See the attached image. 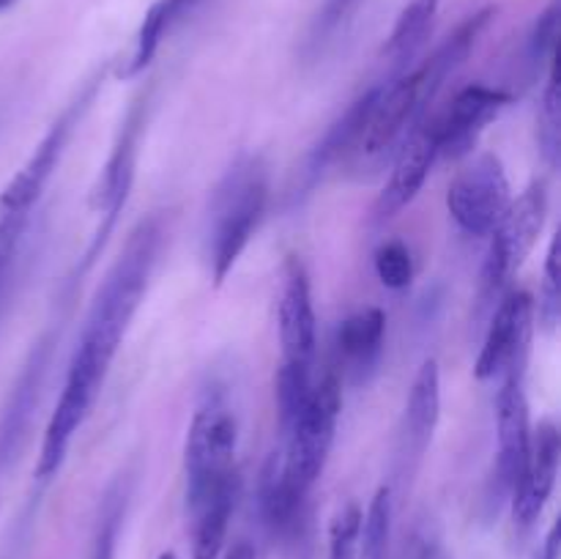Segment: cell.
<instances>
[{
    "label": "cell",
    "instance_id": "cell-1",
    "mask_svg": "<svg viewBox=\"0 0 561 559\" xmlns=\"http://www.w3.org/2000/svg\"><path fill=\"white\" fill-rule=\"evenodd\" d=\"M164 241V219L159 214L140 219L126 239L124 250L99 285L85 316L80 343L71 354L69 370L104 384L118 354L124 334L146 296Z\"/></svg>",
    "mask_w": 561,
    "mask_h": 559
},
{
    "label": "cell",
    "instance_id": "cell-2",
    "mask_svg": "<svg viewBox=\"0 0 561 559\" xmlns=\"http://www.w3.org/2000/svg\"><path fill=\"white\" fill-rule=\"evenodd\" d=\"M268 203V170L255 153H241L219 181L208 214V258L214 285H222L255 236Z\"/></svg>",
    "mask_w": 561,
    "mask_h": 559
},
{
    "label": "cell",
    "instance_id": "cell-3",
    "mask_svg": "<svg viewBox=\"0 0 561 559\" xmlns=\"http://www.w3.org/2000/svg\"><path fill=\"white\" fill-rule=\"evenodd\" d=\"M340 406H343V384L334 373H329L321 384H312L305 409L283 433L285 453H279V477L285 491L296 502L307 504L312 486L327 466L337 433Z\"/></svg>",
    "mask_w": 561,
    "mask_h": 559
},
{
    "label": "cell",
    "instance_id": "cell-4",
    "mask_svg": "<svg viewBox=\"0 0 561 559\" xmlns=\"http://www.w3.org/2000/svg\"><path fill=\"white\" fill-rule=\"evenodd\" d=\"M236 442L239 422L219 395H208L197 406L184 444L186 504L197 507L214 488L236 477Z\"/></svg>",
    "mask_w": 561,
    "mask_h": 559
},
{
    "label": "cell",
    "instance_id": "cell-5",
    "mask_svg": "<svg viewBox=\"0 0 561 559\" xmlns=\"http://www.w3.org/2000/svg\"><path fill=\"white\" fill-rule=\"evenodd\" d=\"M148 104H151V93H140V96L131 102L129 113H126L124 124H121L118 137L113 142V151H110L107 162H104L102 173H99L96 186L91 192V208L99 217V228L93 233L91 244H88L85 255H82L80 272L96 263V258L102 255L104 244H107L110 233L115 230L118 223L121 208L126 206V197H129L131 181H135V168H137V153H140V137L146 129V115Z\"/></svg>",
    "mask_w": 561,
    "mask_h": 559
},
{
    "label": "cell",
    "instance_id": "cell-6",
    "mask_svg": "<svg viewBox=\"0 0 561 559\" xmlns=\"http://www.w3.org/2000/svg\"><path fill=\"white\" fill-rule=\"evenodd\" d=\"M548 214V192L546 181H535L520 192L518 201L510 203L502 223L491 233L485 263L480 274V301L491 305L504 285L513 280V274L524 266L529 252L535 250L537 239L542 233Z\"/></svg>",
    "mask_w": 561,
    "mask_h": 559
},
{
    "label": "cell",
    "instance_id": "cell-7",
    "mask_svg": "<svg viewBox=\"0 0 561 559\" xmlns=\"http://www.w3.org/2000/svg\"><path fill=\"white\" fill-rule=\"evenodd\" d=\"M102 82L104 75H96L93 80H88V85L82 88V91L66 104L64 113L49 124V129L44 132L42 140L36 142L31 157L25 159V164H22V168L11 175L9 184L0 190V197H3L5 203L22 208V212H33V206H36L38 197H42L44 186L49 184L53 173L58 170L60 157H64L75 129L80 126L82 115L88 113V107H91L93 99H96V91L102 88Z\"/></svg>",
    "mask_w": 561,
    "mask_h": 559
},
{
    "label": "cell",
    "instance_id": "cell-8",
    "mask_svg": "<svg viewBox=\"0 0 561 559\" xmlns=\"http://www.w3.org/2000/svg\"><path fill=\"white\" fill-rule=\"evenodd\" d=\"M513 203L510 179L496 153H480L447 190L449 217L469 236H491Z\"/></svg>",
    "mask_w": 561,
    "mask_h": 559
},
{
    "label": "cell",
    "instance_id": "cell-9",
    "mask_svg": "<svg viewBox=\"0 0 561 559\" xmlns=\"http://www.w3.org/2000/svg\"><path fill=\"white\" fill-rule=\"evenodd\" d=\"M531 323H535V299L529 290H513L499 301L474 365V376L480 381L502 376L513 365H526Z\"/></svg>",
    "mask_w": 561,
    "mask_h": 559
},
{
    "label": "cell",
    "instance_id": "cell-10",
    "mask_svg": "<svg viewBox=\"0 0 561 559\" xmlns=\"http://www.w3.org/2000/svg\"><path fill=\"white\" fill-rule=\"evenodd\" d=\"M561 458V436L559 427L551 420H542L531 431L529 455L515 480L510 499H513V521L520 532L531 529L540 521L553 488H557Z\"/></svg>",
    "mask_w": 561,
    "mask_h": 559
},
{
    "label": "cell",
    "instance_id": "cell-11",
    "mask_svg": "<svg viewBox=\"0 0 561 559\" xmlns=\"http://www.w3.org/2000/svg\"><path fill=\"white\" fill-rule=\"evenodd\" d=\"M510 99L513 96L507 91L482 85V82L466 85L447 104V110L436 121H431L438 140V157H466L477 146L488 124L496 121L499 113L507 107Z\"/></svg>",
    "mask_w": 561,
    "mask_h": 559
},
{
    "label": "cell",
    "instance_id": "cell-12",
    "mask_svg": "<svg viewBox=\"0 0 561 559\" xmlns=\"http://www.w3.org/2000/svg\"><path fill=\"white\" fill-rule=\"evenodd\" d=\"M277 321L283 362L312 365V356H316V307H312L310 274H307V266L299 255H288L283 263Z\"/></svg>",
    "mask_w": 561,
    "mask_h": 559
},
{
    "label": "cell",
    "instance_id": "cell-13",
    "mask_svg": "<svg viewBox=\"0 0 561 559\" xmlns=\"http://www.w3.org/2000/svg\"><path fill=\"white\" fill-rule=\"evenodd\" d=\"M526 365H513L504 373V384L496 398V433H499V458L496 475L502 491H513L520 469L526 464L531 442L529 398L524 387Z\"/></svg>",
    "mask_w": 561,
    "mask_h": 559
},
{
    "label": "cell",
    "instance_id": "cell-14",
    "mask_svg": "<svg viewBox=\"0 0 561 559\" xmlns=\"http://www.w3.org/2000/svg\"><path fill=\"white\" fill-rule=\"evenodd\" d=\"M438 159V140L436 132H433V124H416L414 129L405 135V140L400 142L398 151H394L392 173H389V181L383 184L381 195H378L376 214L378 223H387L394 214L403 212L420 190L425 186L427 175H431V168Z\"/></svg>",
    "mask_w": 561,
    "mask_h": 559
},
{
    "label": "cell",
    "instance_id": "cell-15",
    "mask_svg": "<svg viewBox=\"0 0 561 559\" xmlns=\"http://www.w3.org/2000/svg\"><path fill=\"white\" fill-rule=\"evenodd\" d=\"M99 389L102 387H96V384L66 376L58 403H55L47 427H44L42 449H38L36 460L38 482H49L60 471L66 453H69L71 442H75V433L80 431V425L88 420L93 403H96Z\"/></svg>",
    "mask_w": 561,
    "mask_h": 559
},
{
    "label": "cell",
    "instance_id": "cell-16",
    "mask_svg": "<svg viewBox=\"0 0 561 559\" xmlns=\"http://www.w3.org/2000/svg\"><path fill=\"white\" fill-rule=\"evenodd\" d=\"M442 417V370L436 360H425L416 370L400 425V464L414 471L425 458Z\"/></svg>",
    "mask_w": 561,
    "mask_h": 559
},
{
    "label": "cell",
    "instance_id": "cell-17",
    "mask_svg": "<svg viewBox=\"0 0 561 559\" xmlns=\"http://www.w3.org/2000/svg\"><path fill=\"white\" fill-rule=\"evenodd\" d=\"M236 499H239V475L214 488L197 507L195 515V540H192V559H217L225 548L230 518H233Z\"/></svg>",
    "mask_w": 561,
    "mask_h": 559
},
{
    "label": "cell",
    "instance_id": "cell-18",
    "mask_svg": "<svg viewBox=\"0 0 561 559\" xmlns=\"http://www.w3.org/2000/svg\"><path fill=\"white\" fill-rule=\"evenodd\" d=\"M201 3L203 0H157V3L146 11V16H142L140 31H137L135 38V49H131V55L126 58V64L121 66L118 75L129 80V77H137L140 71H146L148 66H151L153 55L159 53L162 42L168 38V33L173 31L181 20H186Z\"/></svg>",
    "mask_w": 561,
    "mask_h": 559
},
{
    "label": "cell",
    "instance_id": "cell-19",
    "mask_svg": "<svg viewBox=\"0 0 561 559\" xmlns=\"http://www.w3.org/2000/svg\"><path fill=\"white\" fill-rule=\"evenodd\" d=\"M383 332H387V316L378 307L354 312V316L340 323L337 351L345 365L356 370V378H362L365 370L376 365L383 345Z\"/></svg>",
    "mask_w": 561,
    "mask_h": 559
},
{
    "label": "cell",
    "instance_id": "cell-20",
    "mask_svg": "<svg viewBox=\"0 0 561 559\" xmlns=\"http://www.w3.org/2000/svg\"><path fill=\"white\" fill-rule=\"evenodd\" d=\"M438 5H442V0H409L405 9L400 11L387 44H383V55L394 69H405L409 60H414L420 49L425 47L433 22H436Z\"/></svg>",
    "mask_w": 561,
    "mask_h": 559
},
{
    "label": "cell",
    "instance_id": "cell-21",
    "mask_svg": "<svg viewBox=\"0 0 561 559\" xmlns=\"http://www.w3.org/2000/svg\"><path fill=\"white\" fill-rule=\"evenodd\" d=\"M392 488L381 486L370 499L367 513H362L359 559H387L389 535H392Z\"/></svg>",
    "mask_w": 561,
    "mask_h": 559
},
{
    "label": "cell",
    "instance_id": "cell-22",
    "mask_svg": "<svg viewBox=\"0 0 561 559\" xmlns=\"http://www.w3.org/2000/svg\"><path fill=\"white\" fill-rule=\"evenodd\" d=\"M312 392V365H294V362H279L277 370V417L279 431H288L296 417L305 409L307 398Z\"/></svg>",
    "mask_w": 561,
    "mask_h": 559
},
{
    "label": "cell",
    "instance_id": "cell-23",
    "mask_svg": "<svg viewBox=\"0 0 561 559\" xmlns=\"http://www.w3.org/2000/svg\"><path fill=\"white\" fill-rule=\"evenodd\" d=\"M540 146L548 162L557 168L559 151H561V93H559V71L557 60L548 71L546 91H542V107H540Z\"/></svg>",
    "mask_w": 561,
    "mask_h": 559
},
{
    "label": "cell",
    "instance_id": "cell-24",
    "mask_svg": "<svg viewBox=\"0 0 561 559\" xmlns=\"http://www.w3.org/2000/svg\"><path fill=\"white\" fill-rule=\"evenodd\" d=\"M376 274L383 288L403 290L414 280V258L403 241H387L376 252Z\"/></svg>",
    "mask_w": 561,
    "mask_h": 559
},
{
    "label": "cell",
    "instance_id": "cell-25",
    "mask_svg": "<svg viewBox=\"0 0 561 559\" xmlns=\"http://www.w3.org/2000/svg\"><path fill=\"white\" fill-rule=\"evenodd\" d=\"M537 318L546 332H553L561 318V274H559V236H553L546 258V277H542L540 299H537Z\"/></svg>",
    "mask_w": 561,
    "mask_h": 559
},
{
    "label": "cell",
    "instance_id": "cell-26",
    "mask_svg": "<svg viewBox=\"0 0 561 559\" xmlns=\"http://www.w3.org/2000/svg\"><path fill=\"white\" fill-rule=\"evenodd\" d=\"M362 529V507L356 502L343 504L329 526V559H356Z\"/></svg>",
    "mask_w": 561,
    "mask_h": 559
},
{
    "label": "cell",
    "instance_id": "cell-27",
    "mask_svg": "<svg viewBox=\"0 0 561 559\" xmlns=\"http://www.w3.org/2000/svg\"><path fill=\"white\" fill-rule=\"evenodd\" d=\"M27 219H31V212H22V208L11 206L0 197V283H3L11 261H14L16 247H20L22 233L27 228Z\"/></svg>",
    "mask_w": 561,
    "mask_h": 559
},
{
    "label": "cell",
    "instance_id": "cell-28",
    "mask_svg": "<svg viewBox=\"0 0 561 559\" xmlns=\"http://www.w3.org/2000/svg\"><path fill=\"white\" fill-rule=\"evenodd\" d=\"M557 47H559V3L553 0L546 11L537 20L535 31L529 38V58L531 64H553L557 60Z\"/></svg>",
    "mask_w": 561,
    "mask_h": 559
},
{
    "label": "cell",
    "instance_id": "cell-29",
    "mask_svg": "<svg viewBox=\"0 0 561 559\" xmlns=\"http://www.w3.org/2000/svg\"><path fill=\"white\" fill-rule=\"evenodd\" d=\"M356 3H359V0H327V3H323V9L318 11L316 27H312V36H316V38L329 36V33H332L334 27H337L340 22L348 16V11L356 9Z\"/></svg>",
    "mask_w": 561,
    "mask_h": 559
},
{
    "label": "cell",
    "instance_id": "cell-30",
    "mask_svg": "<svg viewBox=\"0 0 561 559\" xmlns=\"http://www.w3.org/2000/svg\"><path fill=\"white\" fill-rule=\"evenodd\" d=\"M115 526H118V513L104 524L102 535H99V546H96V557L93 559H113V540H115Z\"/></svg>",
    "mask_w": 561,
    "mask_h": 559
},
{
    "label": "cell",
    "instance_id": "cell-31",
    "mask_svg": "<svg viewBox=\"0 0 561 559\" xmlns=\"http://www.w3.org/2000/svg\"><path fill=\"white\" fill-rule=\"evenodd\" d=\"M561 554V543H559V526H553L551 532H548L546 543H542V548L537 551L535 559H559Z\"/></svg>",
    "mask_w": 561,
    "mask_h": 559
},
{
    "label": "cell",
    "instance_id": "cell-32",
    "mask_svg": "<svg viewBox=\"0 0 561 559\" xmlns=\"http://www.w3.org/2000/svg\"><path fill=\"white\" fill-rule=\"evenodd\" d=\"M225 559H255V548H252V543L241 540V543H236L228 554H225Z\"/></svg>",
    "mask_w": 561,
    "mask_h": 559
},
{
    "label": "cell",
    "instance_id": "cell-33",
    "mask_svg": "<svg viewBox=\"0 0 561 559\" xmlns=\"http://www.w3.org/2000/svg\"><path fill=\"white\" fill-rule=\"evenodd\" d=\"M16 0H0V11H5V9H11V5H14Z\"/></svg>",
    "mask_w": 561,
    "mask_h": 559
},
{
    "label": "cell",
    "instance_id": "cell-34",
    "mask_svg": "<svg viewBox=\"0 0 561 559\" xmlns=\"http://www.w3.org/2000/svg\"><path fill=\"white\" fill-rule=\"evenodd\" d=\"M159 559H179V557H175V554H173V551H164V554H162V557H159Z\"/></svg>",
    "mask_w": 561,
    "mask_h": 559
}]
</instances>
